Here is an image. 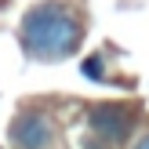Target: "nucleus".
Listing matches in <instances>:
<instances>
[{"label":"nucleus","instance_id":"4","mask_svg":"<svg viewBox=\"0 0 149 149\" xmlns=\"http://www.w3.org/2000/svg\"><path fill=\"white\" fill-rule=\"evenodd\" d=\"M84 77H87V80H102V77H106V62H102L98 55H91V58L84 62Z\"/></svg>","mask_w":149,"mask_h":149},{"label":"nucleus","instance_id":"3","mask_svg":"<svg viewBox=\"0 0 149 149\" xmlns=\"http://www.w3.org/2000/svg\"><path fill=\"white\" fill-rule=\"evenodd\" d=\"M15 149H51L55 146V120L40 109H22L7 127Z\"/></svg>","mask_w":149,"mask_h":149},{"label":"nucleus","instance_id":"5","mask_svg":"<svg viewBox=\"0 0 149 149\" xmlns=\"http://www.w3.org/2000/svg\"><path fill=\"white\" fill-rule=\"evenodd\" d=\"M131 149H149V131H146V135H142V138H138V142H135V146H131Z\"/></svg>","mask_w":149,"mask_h":149},{"label":"nucleus","instance_id":"2","mask_svg":"<svg viewBox=\"0 0 149 149\" xmlns=\"http://www.w3.org/2000/svg\"><path fill=\"white\" fill-rule=\"evenodd\" d=\"M135 109L124 102H102L91 106L87 113V135H84V149H120L127 146L131 131H135Z\"/></svg>","mask_w":149,"mask_h":149},{"label":"nucleus","instance_id":"1","mask_svg":"<svg viewBox=\"0 0 149 149\" xmlns=\"http://www.w3.org/2000/svg\"><path fill=\"white\" fill-rule=\"evenodd\" d=\"M18 40H22V51L36 62H62L80 51L84 22L69 4L47 0V4H36L22 15Z\"/></svg>","mask_w":149,"mask_h":149}]
</instances>
